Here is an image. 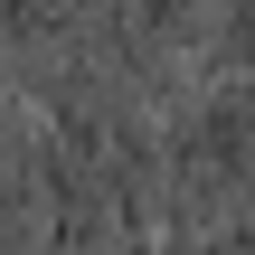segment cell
Listing matches in <instances>:
<instances>
[{
  "label": "cell",
  "mask_w": 255,
  "mask_h": 255,
  "mask_svg": "<svg viewBox=\"0 0 255 255\" xmlns=\"http://www.w3.org/2000/svg\"><path fill=\"white\" fill-rule=\"evenodd\" d=\"M85 9H95V0H0V38L38 47V38H66Z\"/></svg>",
  "instance_id": "6da1fadb"
}]
</instances>
